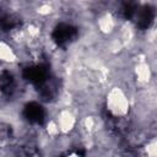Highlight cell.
I'll use <instances>...</instances> for the list:
<instances>
[{
  "label": "cell",
  "instance_id": "obj_1",
  "mask_svg": "<svg viewBox=\"0 0 157 157\" xmlns=\"http://www.w3.org/2000/svg\"><path fill=\"white\" fill-rule=\"evenodd\" d=\"M103 113L109 119H124L131 112V97L129 90L119 83H110L103 93Z\"/></svg>",
  "mask_w": 157,
  "mask_h": 157
},
{
  "label": "cell",
  "instance_id": "obj_2",
  "mask_svg": "<svg viewBox=\"0 0 157 157\" xmlns=\"http://www.w3.org/2000/svg\"><path fill=\"white\" fill-rule=\"evenodd\" d=\"M45 109H47V113L54 118L60 135H71L72 132L76 131L78 119H80V113L75 105L60 107L55 109L45 107Z\"/></svg>",
  "mask_w": 157,
  "mask_h": 157
},
{
  "label": "cell",
  "instance_id": "obj_3",
  "mask_svg": "<svg viewBox=\"0 0 157 157\" xmlns=\"http://www.w3.org/2000/svg\"><path fill=\"white\" fill-rule=\"evenodd\" d=\"M123 18L107 7V2H102V7L93 17V27L101 38L113 36Z\"/></svg>",
  "mask_w": 157,
  "mask_h": 157
},
{
  "label": "cell",
  "instance_id": "obj_4",
  "mask_svg": "<svg viewBox=\"0 0 157 157\" xmlns=\"http://www.w3.org/2000/svg\"><path fill=\"white\" fill-rule=\"evenodd\" d=\"M0 65L6 67L20 66V56L17 50L4 37L0 38Z\"/></svg>",
  "mask_w": 157,
  "mask_h": 157
},
{
  "label": "cell",
  "instance_id": "obj_5",
  "mask_svg": "<svg viewBox=\"0 0 157 157\" xmlns=\"http://www.w3.org/2000/svg\"><path fill=\"white\" fill-rule=\"evenodd\" d=\"M142 157H157V140L156 136L148 137L140 148Z\"/></svg>",
  "mask_w": 157,
  "mask_h": 157
},
{
  "label": "cell",
  "instance_id": "obj_6",
  "mask_svg": "<svg viewBox=\"0 0 157 157\" xmlns=\"http://www.w3.org/2000/svg\"><path fill=\"white\" fill-rule=\"evenodd\" d=\"M63 157H85V156H83V152H82V151L71 150V151H69L67 153H65Z\"/></svg>",
  "mask_w": 157,
  "mask_h": 157
}]
</instances>
